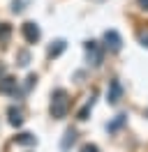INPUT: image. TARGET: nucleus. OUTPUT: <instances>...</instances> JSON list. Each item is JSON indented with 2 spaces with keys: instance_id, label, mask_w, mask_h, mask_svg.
<instances>
[{
  "instance_id": "f257e3e1",
  "label": "nucleus",
  "mask_w": 148,
  "mask_h": 152,
  "mask_svg": "<svg viewBox=\"0 0 148 152\" xmlns=\"http://www.w3.org/2000/svg\"><path fill=\"white\" fill-rule=\"evenodd\" d=\"M67 111H70V95H67V90L58 88L51 95V115L56 120H63L67 115Z\"/></svg>"
},
{
  "instance_id": "f03ea898",
  "label": "nucleus",
  "mask_w": 148,
  "mask_h": 152,
  "mask_svg": "<svg viewBox=\"0 0 148 152\" xmlns=\"http://www.w3.org/2000/svg\"><path fill=\"white\" fill-rule=\"evenodd\" d=\"M86 58H88V65L102 67V62H104V48L100 46V42H95V39L86 42Z\"/></svg>"
},
{
  "instance_id": "7ed1b4c3",
  "label": "nucleus",
  "mask_w": 148,
  "mask_h": 152,
  "mask_svg": "<svg viewBox=\"0 0 148 152\" xmlns=\"http://www.w3.org/2000/svg\"><path fill=\"white\" fill-rule=\"evenodd\" d=\"M120 99H123V86L118 78H113V81H109V88H107V102L111 106H116Z\"/></svg>"
},
{
  "instance_id": "20e7f679",
  "label": "nucleus",
  "mask_w": 148,
  "mask_h": 152,
  "mask_svg": "<svg viewBox=\"0 0 148 152\" xmlns=\"http://www.w3.org/2000/svg\"><path fill=\"white\" fill-rule=\"evenodd\" d=\"M104 48H109L111 53H118L120 48H123V39L116 30H107L104 32Z\"/></svg>"
},
{
  "instance_id": "39448f33",
  "label": "nucleus",
  "mask_w": 148,
  "mask_h": 152,
  "mask_svg": "<svg viewBox=\"0 0 148 152\" xmlns=\"http://www.w3.org/2000/svg\"><path fill=\"white\" fill-rule=\"evenodd\" d=\"M21 32H23V37H26L30 44H35L37 39L42 37V32H39V28H37V23H33V21L23 23V26H21Z\"/></svg>"
},
{
  "instance_id": "423d86ee",
  "label": "nucleus",
  "mask_w": 148,
  "mask_h": 152,
  "mask_svg": "<svg viewBox=\"0 0 148 152\" xmlns=\"http://www.w3.org/2000/svg\"><path fill=\"white\" fill-rule=\"evenodd\" d=\"M16 90H18L16 78H12V76H2L0 78V95H14L16 97Z\"/></svg>"
},
{
  "instance_id": "0eeeda50",
  "label": "nucleus",
  "mask_w": 148,
  "mask_h": 152,
  "mask_svg": "<svg viewBox=\"0 0 148 152\" xmlns=\"http://www.w3.org/2000/svg\"><path fill=\"white\" fill-rule=\"evenodd\" d=\"M74 143H76V132H74V129H67L65 136H63V141H60V150H63V152L72 150Z\"/></svg>"
},
{
  "instance_id": "6e6552de",
  "label": "nucleus",
  "mask_w": 148,
  "mask_h": 152,
  "mask_svg": "<svg viewBox=\"0 0 148 152\" xmlns=\"http://www.w3.org/2000/svg\"><path fill=\"white\" fill-rule=\"evenodd\" d=\"M9 124L12 127H21L23 124V111L21 108H16V106H9Z\"/></svg>"
},
{
  "instance_id": "1a4fd4ad",
  "label": "nucleus",
  "mask_w": 148,
  "mask_h": 152,
  "mask_svg": "<svg viewBox=\"0 0 148 152\" xmlns=\"http://www.w3.org/2000/svg\"><path fill=\"white\" fill-rule=\"evenodd\" d=\"M65 48H67V44H65V39H56L53 44L49 46V58H58L60 53H63Z\"/></svg>"
},
{
  "instance_id": "9d476101",
  "label": "nucleus",
  "mask_w": 148,
  "mask_h": 152,
  "mask_svg": "<svg viewBox=\"0 0 148 152\" xmlns=\"http://www.w3.org/2000/svg\"><path fill=\"white\" fill-rule=\"evenodd\" d=\"M127 122V115L125 113H120V115H116V120H113V122H109L107 124V132L109 134H113V132H118L120 127H123V124Z\"/></svg>"
},
{
  "instance_id": "9b49d317",
  "label": "nucleus",
  "mask_w": 148,
  "mask_h": 152,
  "mask_svg": "<svg viewBox=\"0 0 148 152\" xmlns=\"http://www.w3.org/2000/svg\"><path fill=\"white\" fill-rule=\"evenodd\" d=\"M92 104H95V97L90 95V97H88V102L83 104V108L79 111V120H88V113L92 111Z\"/></svg>"
},
{
  "instance_id": "f8f14e48",
  "label": "nucleus",
  "mask_w": 148,
  "mask_h": 152,
  "mask_svg": "<svg viewBox=\"0 0 148 152\" xmlns=\"http://www.w3.org/2000/svg\"><path fill=\"white\" fill-rule=\"evenodd\" d=\"M35 143H37V138L33 136V134H28V132L16 136V145H35Z\"/></svg>"
},
{
  "instance_id": "ddd939ff",
  "label": "nucleus",
  "mask_w": 148,
  "mask_h": 152,
  "mask_svg": "<svg viewBox=\"0 0 148 152\" xmlns=\"http://www.w3.org/2000/svg\"><path fill=\"white\" fill-rule=\"evenodd\" d=\"M35 81H37V76H35V74L28 76V78H26V86H23V92H28V90L33 88V83H35Z\"/></svg>"
},
{
  "instance_id": "4468645a",
  "label": "nucleus",
  "mask_w": 148,
  "mask_h": 152,
  "mask_svg": "<svg viewBox=\"0 0 148 152\" xmlns=\"http://www.w3.org/2000/svg\"><path fill=\"white\" fill-rule=\"evenodd\" d=\"M12 12H14V14L23 12V0H14V2H12Z\"/></svg>"
},
{
  "instance_id": "2eb2a0df",
  "label": "nucleus",
  "mask_w": 148,
  "mask_h": 152,
  "mask_svg": "<svg viewBox=\"0 0 148 152\" xmlns=\"http://www.w3.org/2000/svg\"><path fill=\"white\" fill-rule=\"evenodd\" d=\"M28 60H30V56H28L26 51H21V53H18V65L26 67V65H28Z\"/></svg>"
},
{
  "instance_id": "dca6fc26",
  "label": "nucleus",
  "mask_w": 148,
  "mask_h": 152,
  "mask_svg": "<svg viewBox=\"0 0 148 152\" xmlns=\"http://www.w3.org/2000/svg\"><path fill=\"white\" fill-rule=\"evenodd\" d=\"M81 152H100V150H97V145H90V143H86V145L81 148Z\"/></svg>"
},
{
  "instance_id": "f3484780",
  "label": "nucleus",
  "mask_w": 148,
  "mask_h": 152,
  "mask_svg": "<svg viewBox=\"0 0 148 152\" xmlns=\"http://www.w3.org/2000/svg\"><path fill=\"white\" fill-rule=\"evenodd\" d=\"M139 39H141L144 46H148V32H141V37H139Z\"/></svg>"
},
{
  "instance_id": "a211bd4d",
  "label": "nucleus",
  "mask_w": 148,
  "mask_h": 152,
  "mask_svg": "<svg viewBox=\"0 0 148 152\" xmlns=\"http://www.w3.org/2000/svg\"><path fill=\"white\" fill-rule=\"evenodd\" d=\"M139 5H141V10H148V0H137Z\"/></svg>"
},
{
  "instance_id": "6ab92c4d",
  "label": "nucleus",
  "mask_w": 148,
  "mask_h": 152,
  "mask_svg": "<svg viewBox=\"0 0 148 152\" xmlns=\"http://www.w3.org/2000/svg\"><path fill=\"white\" fill-rule=\"evenodd\" d=\"M5 72H7V67H5V65H0V78L5 76Z\"/></svg>"
}]
</instances>
